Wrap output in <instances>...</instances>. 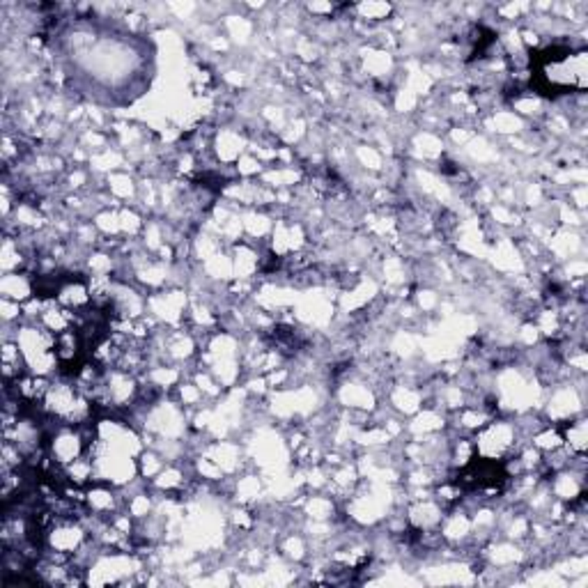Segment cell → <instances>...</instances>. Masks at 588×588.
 <instances>
[{"label":"cell","mask_w":588,"mask_h":588,"mask_svg":"<svg viewBox=\"0 0 588 588\" xmlns=\"http://www.w3.org/2000/svg\"><path fill=\"white\" fill-rule=\"evenodd\" d=\"M361 19H370V21H382L391 14L393 7L391 5H377V3H368V5H359L357 7Z\"/></svg>","instance_id":"obj_2"},{"label":"cell","mask_w":588,"mask_h":588,"mask_svg":"<svg viewBox=\"0 0 588 588\" xmlns=\"http://www.w3.org/2000/svg\"><path fill=\"white\" fill-rule=\"evenodd\" d=\"M80 434L74 432H60L58 437L53 439V457L58 460L62 466H67L69 462H74L80 455Z\"/></svg>","instance_id":"obj_1"}]
</instances>
